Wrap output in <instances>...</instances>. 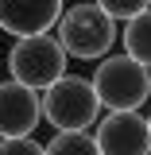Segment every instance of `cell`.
<instances>
[{"instance_id":"obj_1","label":"cell","mask_w":151,"mask_h":155,"mask_svg":"<svg viewBox=\"0 0 151 155\" xmlns=\"http://www.w3.org/2000/svg\"><path fill=\"white\" fill-rule=\"evenodd\" d=\"M89 81L101 97V109L109 113H140L143 101L151 97V70H143L128 54H109Z\"/></svg>"},{"instance_id":"obj_2","label":"cell","mask_w":151,"mask_h":155,"mask_svg":"<svg viewBox=\"0 0 151 155\" xmlns=\"http://www.w3.org/2000/svg\"><path fill=\"white\" fill-rule=\"evenodd\" d=\"M58 43L74 58H109V47L116 43V23L105 16L101 4H70L58 19Z\"/></svg>"},{"instance_id":"obj_3","label":"cell","mask_w":151,"mask_h":155,"mask_svg":"<svg viewBox=\"0 0 151 155\" xmlns=\"http://www.w3.org/2000/svg\"><path fill=\"white\" fill-rule=\"evenodd\" d=\"M43 116L54 124L58 132H85L101 116V97L93 81L81 74H66L43 93Z\"/></svg>"},{"instance_id":"obj_4","label":"cell","mask_w":151,"mask_h":155,"mask_svg":"<svg viewBox=\"0 0 151 155\" xmlns=\"http://www.w3.org/2000/svg\"><path fill=\"white\" fill-rule=\"evenodd\" d=\"M66 51L58 35H39V39H19L8 47V70H12V81L27 85V89H51L58 78H66Z\"/></svg>"},{"instance_id":"obj_5","label":"cell","mask_w":151,"mask_h":155,"mask_svg":"<svg viewBox=\"0 0 151 155\" xmlns=\"http://www.w3.org/2000/svg\"><path fill=\"white\" fill-rule=\"evenodd\" d=\"M43 120V97L19 81H0V140H27Z\"/></svg>"},{"instance_id":"obj_6","label":"cell","mask_w":151,"mask_h":155,"mask_svg":"<svg viewBox=\"0 0 151 155\" xmlns=\"http://www.w3.org/2000/svg\"><path fill=\"white\" fill-rule=\"evenodd\" d=\"M93 140L101 155H151V128L140 113H109L97 124Z\"/></svg>"},{"instance_id":"obj_7","label":"cell","mask_w":151,"mask_h":155,"mask_svg":"<svg viewBox=\"0 0 151 155\" xmlns=\"http://www.w3.org/2000/svg\"><path fill=\"white\" fill-rule=\"evenodd\" d=\"M62 4L58 0H0V31L19 39H39L62 19Z\"/></svg>"},{"instance_id":"obj_8","label":"cell","mask_w":151,"mask_h":155,"mask_svg":"<svg viewBox=\"0 0 151 155\" xmlns=\"http://www.w3.org/2000/svg\"><path fill=\"white\" fill-rule=\"evenodd\" d=\"M120 39H124V54L136 58L143 70H151V4L132 19V23H124Z\"/></svg>"},{"instance_id":"obj_9","label":"cell","mask_w":151,"mask_h":155,"mask_svg":"<svg viewBox=\"0 0 151 155\" xmlns=\"http://www.w3.org/2000/svg\"><path fill=\"white\" fill-rule=\"evenodd\" d=\"M43 147L47 155H101L93 132H54Z\"/></svg>"},{"instance_id":"obj_10","label":"cell","mask_w":151,"mask_h":155,"mask_svg":"<svg viewBox=\"0 0 151 155\" xmlns=\"http://www.w3.org/2000/svg\"><path fill=\"white\" fill-rule=\"evenodd\" d=\"M101 8H105V16L113 19V23H116V19H120V23H132L147 4H143V0H105Z\"/></svg>"},{"instance_id":"obj_11","label":"cell","mask_w":151,"mask_h":155,"mask_svg":"<svg viewBox=\"0 0 151 155\" xmlns=\"http://www.w3.org/2000/svg\"><path fill=\"white\" fill-rule=\"evenodd\" d=\"M0 155H47V147L39 140H0Z\"/></svg>"},{"instance_id":"obj_12","label":"cell","mask_w":151,"mask_h":155,"mask_svg":"<svg viewBox=\"0 0 151 155\" xmlns=\"http://www.w3.org/2000/svg\"><path fill=\"white\" fill-rule=\"evenodd\" d=\"M147 128H151V116H147Z\"/></svg>"}]
</instances>
